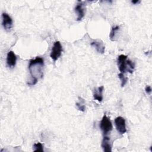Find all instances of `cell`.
I'll return each instance as SVG.
<instances>
[{"instance_id": "cell-1", "label": "cell", "mask_w": 152, "mask_h": 152, "mask_svg": "<svg viewBox=\"0 0 152 152\" xmlns=\"http://www.w3.org/2000/svg\"><path fill=\"white\" fill-rule=\"evenodd\" d=\"M44 60L41 57H36L34 59L30 61L28 68L31 75V82L27 83L28 86L35 85L39 79H41L43 76Z\"/></svg>"}, {"instance_id": "cell-2", "label": "cell", "mask_w": 152, "mask_h": 152, "mask_svg": "<svg viewBox=\"0 0 152 152\" xmlns=\"http://www.w3.org/2000/svg\"><path fill=\"white\" fill-rule=\"evenodd\" d=\"M99 126L104 135H106L112 130V128H113L112 124L110 120L109 119V118L106 116V113L104 114L100 121Z\"/></svg>"}, {"instance_id": "cell-3", "label": "cell", "mask_w": 152, "mask_h": 152, "mask_svg": "<svg viewBox=\"0 0 152 152\" xmlns=\"http://www.w3.org/2000/svg\"><path fill=\"white\" fill-rule=\"evenodd\" d=\"M62 51V46L59 41H56L53 43L52 50L50 54V58L54 61H56L61 56V53Z\"/></svg>"}, {"instance_id": "cell-4", "label": "cell", "mask_w": 152, "mask_h": 152, "mask_svg": "<svg viewBox=\"0 0 152 152\" xmlns=\"http://www.w3.org/2000/svg\"><path fill=\"white\" fill-rule=\"evenodd\" d=\"M115 124L117 131L120 134H124L126 132L125 120L121 116H118L115 119Z\"/></svg>"}, {"instance_id": "cell-5", "label": "cell", "mask_w": 152, "mask_h": 152, "mask_svg": "<svg viewBox=\"0 0 152 152\" xmlns=\"http://www.w3.org/2000/svg\"><path fill=\"white\" fill-rule=\"evenodd\" d=\"M2 24L6 30H10L12 26V20L11 17L7 13L3 12L2 14Z\"/></svg>"}, {"instance_id": "cell-6", "label": "cell", "mask_w": 152, "mask_h": 152, "mask_svg": "<svg viewBox=\"0 0 152 152\" xmlns=\"http://www.w3.org/2000/svg\"><path fill=\"white\" fill-rule=\"evenodd\" d=\"M126 59L127 56L121 55L118 58V65L119 70L121 73L124 74L126 72Z\"/></svg>"}, {"instance_id": "cell-7", "label": "cell", "mask_w": 152, "mask_h": 152, "mask_svg": "<svg viewBox=\"0 0 152 152\" xmlns=\"http://www.w3.org/2000/svg\"><path fill=\"white\" fill-rule=\"evenodd\" d=\"M17 56L13 51H9L7 56V64L10 68H13L16 64Z\"/></svg>"}, {"instance_id": "cell-8", "label": "cell", "mask_w": 152, "mask_h": 152, "mask_svg": "<svg viewBox=\"0 0 152 152\" xmlns=\"http://www.w3.org/2000/svg\"><path fill=\"white\" fill-rule=\"evenodd\" d=\"M75 11L77 14V21H80L85 15V12H84V9L83 8V3L81 1H79L75 8Z\"/></svg>"}, {"instance_id": "cell-9", "label": "cell", "mask_w": 152, "mask_h": 152, "mask_svg": "<svg viewBox=\"0 0 152 152\" xmlns=\"http://www.w3.org/2000/svg\"><path fill=\"white\" fill-rule=\"evenodd\" d=\"M102 147L104 151L105 152H111L112 151V146L110 142V138L109 137L104 135L102 141Z\"/></svg>"}, {"instance_id": "cell-10", "label": "cell", "mask_w": 152, "mask_h": 152, "mask_svg": "<svg viewBox=\"0 0 152 152\" xmlns=\"http://www.w3.org/2000/svg\"><path fill=\"white\" fill-rule=\"evenodd\" d=\"M90 45L94 47L97 52L100 53H103L104 52L105 47L102 42L93 41V42H91Z\"/></svg>"}, {"instance_id": "cell-11", "label": "cell", "mask_w": 152, "mask_h": 152, "mask_svg": "<svg viewBox=\"0 0 152 152\" xmlns=\"http://www.w3.org/2000/svg\"><path fill=\"white\" fill-rule=\"evenodd\" d=\"M104 89V87L103 86L98 87L97 90H94V94H93V97L94 99L95 100H97V101H99V102H102L103 100V95H102V93Z\"/></svg>"}, {"instance_id": "cell-12", "label": "cell", "mask_w": 152, "mask_h": 152, "mask_svg": "<svg viewBox=\"0 0 152 152\" xmlns=\"http://www.w3.org/2000/svg\"><path fill=\"white\" fill-rule=\"evenodd\" d=\"M126 71L129 73H132L134 69V64L132 63L130 60H126Z\"/></svg>"}, {"instance_id": "cell-13", "label": "cell", "mask_w": 152, "mask_h": 152, "mask_svg": "<svg viewBox=\"0 0 152 152\" xmlns=\"http://www.w3.org/2000/svg\"><path fill=\"white\" fill-rule=\"evenodd\" d=\"M119 27L118 26H113L112 27V29H111V31L110 32V34H109V37H110V39L112 40V41H113L114 40V37H115V33L116 31L119 30Z\"/></svg>"}, {"instance_id": "cell-14", "label": "cell", "mask_w": 152, "mask_h": 152, "mask_svg": "<svg viewBox=\"0 0 152 152\" xmlns=\"http://www.w3.org/2000/svg\"><path fill=\"white\" fill-rule=\"evenodd\" d=\"M118 77L120 78V80L121 81V87H124L128 81V78L125 77L124 75V74L121 73V72H120L118 74Z\"/></svg>"}, {"instance_id": "cell-15", "label": "cell", "mask_w": 152, "mask_h": 152, "mask_svg": "<svg viewBox=\"0 0 152 152\" xmlns=\"http://www.w3.org/2000/svg\"><path fill=\"white\" fill-rule=\"evenodd\" d=\"M33 148H34V151H43V147L40 142L34 143L33 144Z\"/></svg>"}, {"instance_id": "cell-16", "label": "cell", "mask_w": 152, "mask_h": 152, "mask_svg": "<svg viewBox=\"0 0 152 152\" xmlns=\"http://www.w3.org/2000/svg\"><path fill=\"white\" fill-rule=\"evenodd\" d=\"M84 100H83L82 102H79V103H75L76 106H77V107H78V109L79 110L81 111V112H84V111H85V109H86V106H85L84 104H83V103H84Z\"/></svg>"}, {"instance_id": "cell-17", "label": "cell", "mask_w": 152, "mask_h": 152, "mask_svg": "<svg viewBox=\"0 0 152 152\" xmlns=\"http://www.w3.org/2000/svg\"><path fill=\"white\" fill-rule=\"evenodd\" d=\"M145 92L147 93V94H150L151 92V88L150 86H147L145 87Z\"/></svg>"}, {"instance_id": "cell-18", "label": "cell", "mask_w": 152, "mask_h": 152, "mask_svg": "<svg viewBox=\"0 0 152 152\" xmlns=\"http://www.w3.org/2000/svg\"><path fill=\"white\" fill-rule=\"evenodd\" d=\"M131 2H132V4H137L140 3V1H138V0H137V1H132Z\"/></svg>"}]
</instances>
